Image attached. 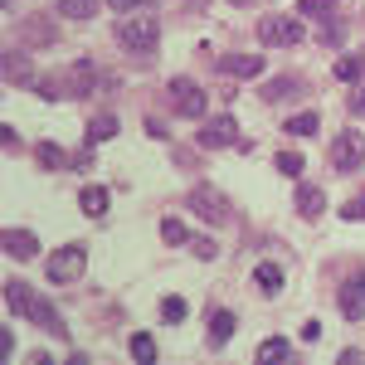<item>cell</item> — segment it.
Instances as JSON below:
<instances>
[{
	"label": "cell",
	"instance_id": "1",
	"mask_svg": "<svg viewBox=\"0 0 365 365\" xmlns=\"http://www.w3.org/2000/svg\"><path fill=\"white\" fill-rule=\"evenodd\" d=\"M117 39H122V49H132V54L141 58H151L156 54V44H161V20L156 15H127L122 20V29H117Z\"/></svg>",
	"mask_w": 365,
	"mask_h": 365
},
{
	"label": "cell",
	"instance_id": "2",
	"mask_svg": "<svg viewBox=\"0 0 365 365\" xmlns=\"http://www.w3.org/2000/svg\"><path fill=\"white\" fill-rule=\"evenodd\" d=\"M258 39L273 44V49L302 44V15H263V20H258Z\"/></svg>",
	"mask_w": 365,
	"mask_h": 365
},
{
	"label": "cell",
	"instance_id": "3",
	"mask_svg": "<svg viewBox=\"0 0 365 365\" xmlns=\"http://www.w3.org/2000/svg\"><path fill=\"white\" fill-rule=\"evenodd\" d=\"M185 210H195L205 225H225L229 220V200L215 190V185H195L190 195H185Z\"/></svg>",
	"mask_w": 365,
	"mask_h": 365
},
{
	"label": "cell",
	"instance_id": "4",
	"mask_svg": "<svg viewBox=\"0 0 365 365\" xmlns=\"http://www.w3.org/2000/svg\"><path fill=\"white\" fill-rule=\"evenodd\" d=\"M83 268H88V249H83V244H63V249L49 258V282H58V287H63V282L78 278Z\"/></svg>",
	"mask_w": 365,
	"mask_h": 365
},
{
	"label": "cell",
	"instance_id": "5",
	"mask_svg": "<svg viewBox=\"0 0 365 365\" xmlns=\"http://www.w3.org/2000/svg\"><path fill=\"white\" fill-rule=\"evenodd\" d=\"M170 108L180 117H205L210 98H205V88L190 83V78H170Z\"/></svg>",
	"mask_w": 365,
	"mask_h": 365
},
{
	"label": "cell",
	"instance_id": "6",
	"mask_svg": "<svg viewBox=\"0 0 365 365\" xmlns=\"http://www.w3.org/2000/svg\"><path fill=\"white\" fill-rule=\"evenodd\" d=\"M365 161V137L361 132H341L336 141H331V166L336 170H361Z\"/></svg>",
	"mask_w": 365,
	"mask_h": 365
},
{
	"label": "cell",
	"instance_id": "7",
	"mask_svg": "<svg viewBox=\"0 0 365 365\" xmlns=\"http://www.w3.org/2000/svg\"><path fill=\"white\" fill-rule=\"evenodd\" d=\"M234 141H239V122H234V117H210V122H205V127H200V146H205V151H215V146H234Z\"/></svg>",
	"mask_w": 365,
	"mask_h": 365
},
{
	"label": "cell",
	"instance_id": "8",
	"mask_svg": "<svg viewBox=\"0 0 365 365\" xmlns=\"http://www.w3.org/2000/svg\"><path fill=\"white\" fill-rule=\"evenodd\" d=\"M98 83H103V73H98V63H93V58H73V63H68V88H73V98L98 93Z\"/></svg>",
	"mask_w": 365,
	"mask_h": 365
},
{
	"label": "cell",
	"instance_id": "9",
	"mask_svg": "<svg viewBox=\"0 0 365 365\" xmlns=\"http://www.w3.org/2000/svg\"><path fill=\"white\" fill-rule=\"evenodd\" d=\"M25 317L34 322V327H44L49 336H68V327H63V317H58V307H54V302H44V297H29Z\"/></svg>",
	"mask_w": 365,
	"mask_h": 365
},
{
	"label": "cell",
	"instance_id": "10",
	"mask_svg": "<svg viewBox=\"0 0 365 365\" xmlns=\"http://www.w3.org/2000/svg\"><path fill=\"white\" fill-rule=\"evenodd\" d=\"M336 302H341V317H346V322H361L365 317V273H356V278L341 287Z\"/></svg>",
	"mask_w": 365,
	"mask_h": 365
},
{
	"label": "cell",
	"instance_id": "11",
	"mask_svg": "<svg viewBox=\"0 0 365 365\" xmlns=\"http://www.w3.org/2000/svg\"><path fill=\"white\" fill-rule=\"evenodd\" d=\"M0 249L10 253V258H34V253H39V239H34L29 229H5Z\"/></svg>",
	"mask_w": 365,
	"mask_h": 365
},
{
	"label": "cell",
	"instance_id": "12",
	"mask_svg": "<svg viewBox=\"0 0 365 365\" xmlns=\"http://www.w3.org/2000/svg\"><path fill=\"white\" fill-rule=\"evenodd\" d=\"M220 68L234 78H253V73H263V54H220Z\"/></svg>",
	"mask_w": 365,
	"mask_h": 365
},
{
	"label": "cell",
	"instance_id": "13",
	"mask_svg": "<svg viewBox=\"0 0 365 365\" xmlns=\"http://www.w3.org/2000/svg\"><path fill=\"white\" fill-rule=\"evenodd\" d=\"M297 215H302V220H322V215H327L322 185H297Z\"/></svg>",
	"mask_w": 365,
	"mask_h": 365
},
{
	"label": "cell",
	"instance_id": "14",
	"mask_svg": "<svg viewBox=\"0 0 365 365\" xmlns=\"http://www.w3.org/2000/svg\"><path fill=\"white\" fill-rule=\"evenodd\" d=\"M297 93H307V83H302L297 73H287V78L263 83V103H287V98H297Z\"/></svg>",
	"mask_w": 365,
	"mask_h": 365
},
{
	"label": "cell",
	"instance_id": "15",
	"mask_svg": "<svg viewBox=\"0 0 365 365\" xmlns=\"http://www.w3.org/2000/svg\"><path fill=\"white\" fill-rule=\"evenodd\" d=\"M108 205H113V195H108L103 185H83V195H78V210H83L88 220H103V215H108Z\"/></svg>",
	"mask_w": 365,
	"mask_h": 365
},
{
	"label": "cell",
	"instance_id": "16",
	"mask_svg": "<svg viewBox=\"0 0 365 365\" xmlns=\"http://www.w3.org/2000/svg\"><path fill=\"white\" fill-rule=\"evenodd\" d=\"M34 161L44 170H68V151L54 146V141H39V146H34Z\"/></svg>",
	"mask_w": 365,
	"mask_h": 365
},
{
	"label": "cell",
	"instance_id": "17",
	"mask_svg": "<svg viewBox=\"0 0 365 365\" xmlns=\"http://www.w3.org/2000/svg\"><path fill=\"white\" fill-rule=\"evenodd\" d=\"M253 282H258V292H263V297H278V292H282V268H278V263H258Z\"/></svg>",
	"mask_w": 365,
	"mask_h": 365
},
{
	"label": "cell",
	"instance_id": "18",
	"mask_svg": "<svg viewBox=\"0 0 365 365\" xmlns=\"http://www.w3.org/2000/svg\"><path fill=\"white\" fill-rule=\"evenodd\" d=\"M234 327H239V322H234V312H215V317H210V346H225L229 336H234Z\"/></svg>",
	"mask_w": 365,
	"mask_h": 365
},
{
	"label": "cell",
	"instance_id": "19",
	"mask_svg": "<svg viewBox=\"0 0 365 365\" xmlns=\"http://www.w3.org/2000/svg\"><path fill=\"white\" fill-rule=\"evenodd\" d=\"M39 93H44L49 103H63V98H73V88H68V68H63V73H49V78H39Z\"/></svg>",
	"mask_w": 365,
	"mask_h": 365
},
{
	"label": "cell",
	"instance_id": "20",
	"mask_svg": "<svg viewBox=\"0 0 365 365\" xmlns=\"http://www.w3.org/2000/svg\"><path fill=\"white\" fill-rule=\"evenodd\" d=\"M103 10V0H58V15H68V20H93Z\"/></svg>",
	"mask_w": 365,
	"mask_h": 365
},
{
	"label": "cell",
	"instance_id": "21",
	"mask_svg": "<svg viewBox=\"0 0 365 365\" xmlns=\"http://www.w3.org/2000/svg\"><path fill=\"white\" fill-rule=\"evenodd\" d=\"M297 15L302 20H331L336 15V0H297Z\"/></svg>",
	"mask_w": 365,
	"mask_h": 365
},
{
	"label": "cell",
	"instance_id": "22",
	"mask_svg": "<svg viewBox=\"0 0 365 365\" xmlns=\"http://www.w3.org/2000/svg\"><path fill=\"white\" fill-rule=\"evenodd\" d=\"M5 78H10V83H29V78H34V68H25V54H20V49L5 54Z\"/></svg>",
	"mask_w": 365,
	"mask_h": 365
},
{
	"label": "cell",
	"instance_id": "23",
	"mask_svg": "<svg viewBox=\"0 0 365 365\" xmlns=\"http://www.w3.org/2000/svg\"><path fill=\"white\" fill-rule=\"evenodd\" d=\"M127 351H132V361H141V365H151V361H156V341L146 336V331H137V336L127 341Z\"/></svg>",
	"mask_w": 365,
	"mask_h": 365
},
{
	"label": "cell",
	"instance_id": "24",
	"mask_svg": "<svg viewBox=\"0 0 365 365\" xmlns=\"http://www.w3.org/2000/svg\"><path fill=\"white\" fill-rule=\"evenodd\" d=\"M29 297H34V292H29L25 282H5V302H10V312H20V317H25V307H29Z\"/></svg>",
	"mask_w": 365,
	"mask_h": 365
},
{
	"label": "cell",
	"instance_id": "25",
	"mask_svg": "<svg viewBox=\"0 0 365 365\" xmlns=\"http://www.w3.org/2000/svg\"><path fill=\"white\" fill-rule=\"evenodd\" d=\"M317 122H322L317 113H297V117H287V127H282V132H287V137H312V132H317Z\"/></svg>",
	"mask_w": 365,
	"mask_h": 365
},
{
	"label": "cell",
	"instance_id": "26",
	"mask_svg": "<svg viewBox=\"0 0 365 365\" xmlns=\"http://www.w3.org/2000/svg\"><path fill=\"white\" fill-rule=\"evenodd\" d=\"M287 351H292V346H287L282 336H273V341L258 346V361H287Z\"/></svg>",
	"mask_w": 365,
	"mask_h": 365
},
{
	"label": "cell",
	"instance_id": "27",
	"mask_svg": "<svg viewBox=\"0 0 365 365\" xmlns=\"http://www.w3.org/2000/svg\"><path fill=\"white\" fill-rule=\"evenodd\" d=\"M365 73V58H336V78L341 83H356Z\"/></svg>",
	"mask_w": 365,
	"mask_h": 365
},
{
	"label": "cell",
	"instance_id": "28",
	"mask_svg": "<svg viewBox=\"0 0 365 365\" xmlns=\"http://www.w3.org/2000/svg\"><path fill=\"white\" fill-rule=\"evenodd\" d=\"M117 132V117H93L88 122V141H108Z\"/></svg>",
	"mask_w": 365,
	"mask_h": 365
},
{
	"label": "cell",
	"instance_id": "29",
	"mask_svg": "<svg viewBox=\"0 0 365 365\" xmlns=\"http://www.w3.org/2000/svg\"><path fill=\"white\" fill-rule=\"evenodd\" d=\"M273 166H278L282 175H302V170H307V166H302V156H297V151H278V156H273Z\"/></svg>",
	"mask_w": 365,
	"mask_h": 365
},
{
	"label": "cell",
	"instance_id": "30",
	"mask_svg": "<svg viewBox=\"0 0 365 365\" xmlns=\"http://www.w3.org/2000/svg\"><path fill=\"white\" fill-rule=\"evenodd\" d=\"M341 220H365V190L356 200H346V205H341Z\"/></svg>",
	"mask_w": 365,
	"mask_h": 365
},
{
	"label": "cell",
	"instance_id": "31",
	"mask_svg": "<svg viewBox=\"0 0 365 365\" xmlns=\"http://www.w3.org/2000/svg\"><path fill=\"white\" fill-rule=\"evenodd\" d=\"M161 239H166V244H185V225H180V220H166V225H161Z\"/></svg>",
	"mask_w": 365,
	"mask_h": 365
},
{
	"label": "cell",
	"instance_id": "32",
	"mask_svg": "<svg viewBox=\"0 0 365 365\" xmlns=\"http://www.w3.org/2000/svg\"><path fill=\"white\" fill-rule=\"evenodd\" d=\"M190 253H195V258H205V263H210V258H215V253H220V244H215V239H190Z\"/></svg>",
	"mask_w": 365,
	"mask_h": 365
},
{
	"label": "cell",
	"instance_id": "33",
	"mask_svg": "<svg viewBox=\"0 0 365 365\" xmlns=\"http://www.w3.org/2000/svg\"><path fill=\"white\" fill-rule=\"evenodd\" d=\"M161 317H166V322H180V317H185V297H166V302H161Z\"/></svg>",
	"mask_w": 365,
	"mask_h": 365
},
{
	"label": "cell",
	"instance_id": "34",
	"mask_svg": "<svg viewBox=\"0 0 365 365\" xmlns=\"http://www.w3.org/2000/svg\"><path fill=\"white\" fill-rule=\"evenodd\" d=\"M0 356H5V361L15 356V336H10V331H0Z\"/></svg>",
	"mask_w": 365,
	"mask_h": 365
},
{
	"label": "cell",
	"instance_id": "35",
	"mask_svg": "<svg viewBox=\"0 0 365 365\" xmlns=\"http://www.w3.org/2000/svg\"><path fill=\"white\" fill-rule=\"evenodd\" d=\"M108 10H122L127 15V10H141V0H108Z\"/></svg>",
	"mask_w": 365,
	"mask_h": 365
},
{
	"label": "cell",
	"instance_id": "36",
	"mask_svg": "<svg viewBox=\"0 0 365 365\" xmlns=\"http://www.w3.org/2000/svg\"><path fill=\"white\" fill-rule=\"evenodd\" d=\"M351 108H356V113H365V88L356 93V98H351Z\"/></svg>",
	"mask_w": 365,
	"mask_h": 365
},
{
	"label": "cell",
	"instance_id": "37",
	"mask_svg": "<svg viewBox=\"0 0 365 365\" xmlns=\"http://www.w3.org/2000/svg\"><path fill=\"white\" fill-rule=\"evenodd\" d=\"M234 5H249V0H234Z\"/></svg>",
	"mask_w": 365,
	"mask_h": 365
},
{
	"label": "cell",
	"instance_id": "38",
	"mask_svg": "<svg viewBox=\"0 0 365 365\" xmlns=\"http://www.w3.org/2000/svg\"><path fill=\"white\" fill-rule=\"evenodd\" d=\"M5 5H15V0H5Z\"/></svg>",
	"mask_w": 365,
	"mask_h": 365
},
{
	"label": "cell",
	"instance_id": "39",
	"mask_svg": "<svg viewBox=\"0 0 365 365\" xmlns=\"http://www.w3.org/2000/svg\"><path fill=\"white\" fill-rule=\"evenodd\" d=\"M361 58H365V54H361Z\"/></svg>",
	"mask_w": 365,
	"mask_h": 365
}]
</instances>
